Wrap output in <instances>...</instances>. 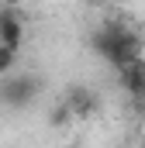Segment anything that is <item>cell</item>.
<instances>
[{"label":"cell","instance_id":"cell-4","mask_svg":"<svg viewBox=\"0 0 145 148\" xmlns=\"http://www.w3.org/2000/svg\"><path fill=\"white\" fill-rule=\"evenodd\" d=\"M21 38H24V24H21L17 7H0V41L21 48Z\"/></svg>","mask_w":145,"mask_h":148},{"label":"cell","instance_id":"cell-1","mask_svg":"<svg viewBox=\"0 0 145 148\" xmlns=\"http://www.w3.org/2000/svg\"><path fill=\"white\" fill-rule=\"evenodd\" d=\"M90 45L114 69H121L124 62H131V59L142 55V38L135 35L131 28H124V24H104V28H97L93 38H90Z\"/></svg>","mask_w":145,"mask_h":148},{"label":"cell","instance_id":"cell-5","mask_svg":"<svg viewBox=\"0 0 145 148\" xmlns=\"http://www.w3.org/2000/svg\"><path fill=\"white\" fill-rule=\"evenodd\" d=\"M66 103H69L72 117H90V114L97 110V97H93V90H86V86H72L69 93H66Z\"/></svg>","mask_w":145,"mask_h":148},{"label":"cell","instance_id":"cell-3","mask_svg":"<svg viewBox=\"0 0 145 148\" xmlns=\"http://www.w3.org/2000/svg\"><path fill=\"white\" fill-rule=\"evenodd\" d=\"M117 79H121V90L131 97V103L145 110V59H131V62H124L121 69H117Z\"/></svg>","mask_w":145,"mask_h":148},{"label":"cell","instance_id":"cell-8","mask_svg":"<svg viewBox=\"0 0 145 148\" xmlns=\"http://www.w3.org/2000/svg\"><path fill=\"white\" fill-rule=\"evenodd\" d=\"M86 3H90V7H100V3H104V0H86Z\"/></svg>","mask_w":145,"mask_h":148},{"label":"cell","instance_id":"cell-6","mask_svg":"<svg viewBox=\"0 0 145 148\" xmlns=\"http://www.w3.org/2000/svg\"><path fill=\"white\" fill-rule=\"evenodd\" d=\"M14 69H17V48H14V45H3V41H0V76L14 73Z\"/></svg>","mask_w":145,"mask_h":148},{"label":"cell","instance_id":"cell-2","mask_svg":"<svg viewBox=\"0 0 145 148\" xmlns=\"http://www.w3.org/2000/svg\"><path fill=\"white\" fill-rule=\"evenodd\" d=\"M38 79L35 76H28V73H7V76H0V103L3 107H10V110H24V107H31L35 103V97H38Z\"/></svg>","mask_w":145,"mask_h":148},{"label":"cell","instance_id":"cell-7","mask_svg":"<svg viewBox=\"0 0 145 148\" xmlns=\"http://www.w3.org/2000/svg\"><path fill=\"white\" fill-rule=\"evenodd\" d=\"M48 121H52V127H66V124L72 121V110H69V103L62 100V103H59V107L52 110V117H48Z\"/></svg>","mask_w":145,"mask_h":148}]
</instances>
